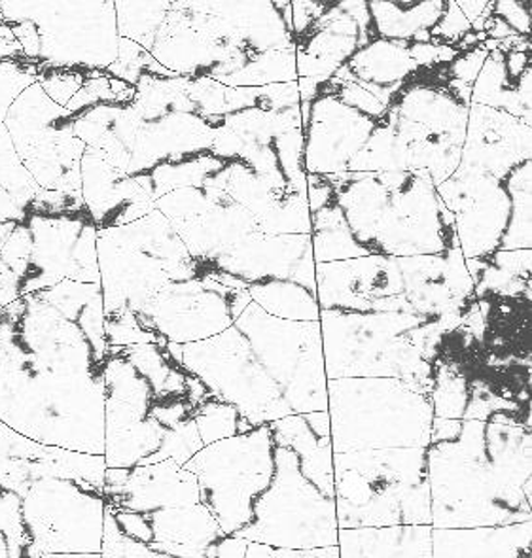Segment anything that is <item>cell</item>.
I'll return each mask as SVG.
<instances>
[{
	"label": "cell",
	"instance_id": "603a6c76",
	"mask_svg": "<svg viewBox=\"0 0 532 558\" xmlns=\"http://www.w3.org/2000/svg\"><path fill=\"white\" fill-rule=\"evenodd\" d=\"M210 195V203L200 215L171 222L188 254L213 271L216 259L233 251L246 236L258 231L256 218L239 207L238 203L218 187L203 186Z\"/></svg>",
	"mask_w": 532,
	"mask_h": 558
},
{
	"label": "cell",
	"instance_id": "2e32d148",
	"mask_svg": "<svg viewBox=\"0 0 532 558\" xmlns=\"http://www.w3.org/2000/svg\"><path fill=\"white\" fill-rule=\"evenodd\" d=\"M377 122L334 95L318 94L311 100L310 120L303 125L305 174L330 179L347 172Z\"/></svg>",
	"mask_w": 532,
	"mask_h": 558
},
{
	"label": "cell",
	"instance_id": "277c9868",
	"mask_svg": "<svg viewBox=\"0 0 532 558\" xmlns=\"http://www.w3.org/2000/svg\"><path fill=\"white\" fill-rule=\"evenodd\" d=\"M432 529H491L531 521V494L506 485L485 449V423L462 421L454 441L431 444Z\"/></svg>",
	"mask_w": 532,
	"mask_h": 558
},
{
	"label": "cell",
	"instance_id": "c3c4849f",
	"mask_svg": "<svg viewBox=\"0 0 532 558\" xmlns=\"http://www.w3.org/2000/svg\"><path fill=\"white\" fill-rule=\"evenodd\" d=\"M326 7H328V2H315V0H294V2H290V10H292V35H294V38L305 35L310 31L311 25L323 15Z\"/></svg>",
	"mask_w": 532,
	"mask_h": 558
},
{
	"label": "cell",
	"instance_id": "d6986e66",
	"mask_svg": "<svg viewBox=\"0 0 532 558\" xmlns=\"http://www.w3.org/2000/svg\"><path fill=\"white\" fill-rule=\"evenodd\" d=\"M105 504L135 513L202 504L194 473L173 460L137 468H107Z\"/></svg>",
	"mask_w": 532,
	"mask_h": 558
},
{
	"label": "cell",
	"instance_id": "8d00e7d4",
	"mask_svg": "<svg viewBox=\"0 0 532 558\" xmlns=\"http://www.w3.org/2000/svg\"><path fill=\"white\" fill-rule=\"evenodd\" d=\"M116 25L120 38L141 44L144 50H150L159 27L166 22L169 2H114Z\"/></svg>",
	"mask_w": 532,
	"mask_h": 558
},
{
	"label": "cell",
	"instance_id": "52a82bcc",
	"mask_svg": "<svg viewBox=\"0 0 532 558\" xmlns=\"http://www.w3.org/2000/svg\"><path fill=\"white\" fill-rule=\"evenodd\" d=\"M97 264L105 318L135 316L171 282L209 275L156 208L137 222L97 231Z\"/></svg>",
	"mask_w": 532,
	"mask_h": 558
},
{
	"label": "cell",
	"instance_id": "f546056e",
	"mask_svg": "<svg viewBox=\"0 0 532 558\" xmlns=\"http://www.w3.org/2000/svg\"><path fill=\"white\" fill-rule=\"evenodd\" d=\"M447 0L367 2L375 38L395 43H431V31L446 12Z\"/></svg>",
	"mask_w": 532,
	"mask_h": 558
},
{
	"label": "cell",
	"instance_id": "e0dca14e",
	"mask_svg": "<svg viewBox=\"0 0 532 558\" xmlns=\"http://www.w3.org/2000/svg\"><path fill=\"white\" fill-rule=\"evenodd\" d=\"M315 294L321 311L374 313L377 301L403 295L402 272L396 258L379 254L317 264Z\"/></svg>",
	"mask_w": 532,
	"mask_h": 558
},
{
	"label": "cell",
	"instance_id": "ee69618b",
	"mask_svg": "<svg viewBox=\"0 0 532 558\" xmlns=\"http://www.w3.org/2000/svg\"><path fill=\"white\" fill-rule=\"evenodd\" d=\"M470 31L472 23L462 14L461 8L457 7V0H447L446 12L431 31V43L457 46L462 36H467Z\"/></svg>",
	"mask_w": 532,
	"mask_h": 558
},
{
	"label": "cell",
	"instance_id": "b9f144b4",
	"mask_svg": "<svg viewBox=\"0 0 532 558\" xmlns=\"http://www.w3.org/2000/svg\"><path fill=\"white\" fill-rule=\"evenodd\" d=\"M87 74L74 71H58V69H40L38 74V86L43 87L44 94L48 95L59 107H66L69 100L78 94L80 87L84 86Z\"/></svg>",
	"mask_w": 532,
	"mask_h": 558
},
{
	"label": "cell",
	"instance_id": "ac0fdd59",
	"mask_svg": "<svg viewBox=\"0 0 532 558\" xmlns=\"http://www.w3.org/2000/svg\"><path fill=\"white\" fill-rule=\"evenodd\" d=\"M315 265L311 235H266L256 231L216 259L213 271L226 272L246 287L264 280H292L315 292Z\"/></svg>",
	"mask_w": 532,
	"mask_h": 558
},
{
	"label": "cell",
	"instance_id": "f6af8a7d",
	"mask_svg": "<svg viewBox=\"0 0 532 558\" xmlns=\"http://www.w3.org/2000/svg\"><path fill=\"white\" fill-rule=\"evenodd\" d=\"M489 56V51L483 50L482 44L474 50L461 51L457 58L447 65V72L451 78L461 82L464 86H474L475 80L480 76L485 59Z\"/></svg>",
	"mask_w": 532,
	"mask_h": 558
},
{
	"label": "cell",
	"instance_id": "836d02e7",
	"mask_svg": "<svg viewBox=\"0 0 532 558\" xmlns=\"http://www.w3.org/2000/svg\"><path fill=\"white\" fill-rule=\"evenodd\" d=\"M532 161L527 159L503 180L510 195V216L498 251H531L532 248Z\"/></svg>",
	"mask_w": 532,
	"mask_h": 558
},
{
	"label": "cell",
	"instance_id": "7a4b0ae2",
	"mask_svg": "<svg viewBox=\"0 0 532 558\" xmlns=\"http://www.w3.org/2000/svg\"><path fill=\"white\" fill-rule=\"evenodd\" d=\"M97 231L78 194L44 192L0 246V305L65 280L99 284Z\"/></svg>",
	"mask_w": 532,
	"mask_h": 558
},
{
	"label": "cell",
	"instance_id": "60d3db41",
	"mask_svg": "<svg viewBox=\"0 0 532 558\" xmlns=\"http://www.w3.org/2000/svg\"><path fill=\"white\" fill-rule=\"evenodd\" d=\"M101 558H186L167 551L156 544H138L123 536L116 529L112 517L105 509V534H102Z\"/></svg>",
	"mask_w": 532,
	"mask_h": 558
},
{
	"label": "cell",
	"instance_id": "bcb514c9",
	"mask_svg": "<svg viewBox=\"0 0 532 558\" xmlns=\"http://www.w3.org/2000/svg\"><path fill=\"white\" fill-rule=\"evenodd\" d=\"M493 14L500 17L516 35L531 36V2L498 0L493 4Z\"/></svg>",
	"mask_w": 532,
	"mask_h": 558
},
{
	"label": "cell",
	"instance_id": "681fc988",
	"mask_svg": "<svg viewBox=\"0 0 532 558\" xmlns=\"http://www.w3.org/2000/svg\"><path fill=\"white\" fill-rule=\"evenodd\" d=\"M303 418L307 421L310 424V428L313 429V434L315 436L321 437V439H330V416H328V411H317V413H307V415H303Z\"/></svg>",
	"mask_w": 532,
	"mask_h": 558
},
{
	"label": "cell",
	"instance_id": "ba28073f",
	"mask_svg": "<svg viewBox=\"0 0 532 558\" xmlns=\"http://www.w3.org/2000/svg\"><path fill=\"white\" fill-rule=\"evenodd\" d=\"M331 451L426 449L431 396L402 379L328 380Z\"/></svg>",
	"mask_w": 532,
	"mask_h": 558
},
{
	"label": "cell",
	"instance_id": "d6a6232c",
	"mask_svg": "<svg viewBox=\"0 0 532 558\" xmlns=\"http://www.w3.org/2000/svg\"><path fill=\"white\" fill-rule=\"evenodd\" d=\"M311 248L315 264H334L372 254L354 241L336 203L311 215Z\"/></svg>",
	"mask_w": 532,
	"mask_h": 558
},
{
	"label": "cell",
	"instance_id": "4dcf8cb0",
	"mask_svg": "<svg viewBox=\"0 0 532 558\" xmlns=\"http://www.w3.org/2000/svg\"><path fill=\"white\" fill-rule=\"evenodd\" d=\"M40 187L15 154L4 123L0 125V246L29 215Z\"/></svg>",
	"mask_w": 532,
	"mask_h": 558
},
{
	"label": "cell",
	"instance_id": "6da1fadb",
	"mask_svg": "<svg viewBox=\"0 0 532 558\" xmlns=\"http://www.w3.org/2000/svg\"><path fill=\"white\" fill-rule=\"evenodd\" d=\"M107 351L99 284L65 280L0 308V423L102 457Z\"/></svg>",
	"mask_w": 532,
	"mask_h": 558
},
{
	"label": "cell",
	"instance_id": "7402d4cb",
	"mask_svg": "<svg viewBox=\"0 0 532 558\" xmlns=\"http://www.w3.org/2000/svg\"><path fill=\"white\" fill-rule=\"evenodd\" d=\"M46 451V445L0 423V558L20 555L23 501Z\"/></svg>",
	"mask_w": 532,
	"mask_h": 558
},
{
	"label": "cell",
	"instance_id": "8992f818",
	"mask_svg": "<svg viewBox=\"0 0 532 558\" xmlns=\"http://www.w3.org/2000/svg\"><path fill=\"white\" fill-rule=\"evenodd\" d=\"M0 22L40 69L107 72L118 59L110 0H0Z\"/></svg>",
	"mask_w": 532,
	"mask_h": 558
},
{
	"label": "cell",
	"instance_id": "484cf974",
	"mask_svg": "<svg viewBox=\"0 0 532 558\" xmlns=\"http://www.w3.org/2000/svg\"><path fill=\"white\" fill-rule=\"evenodd\" d=\"M510 216V195L504 184L474 201L455 216V233L462 256L467 259H487L500 248Z\"/></svg>",
	"mask_w": 532,
	"mask_h": 558
},
{
	"label": "cell",
	"instance_id": "9a60e30c",
	"mask_svg": "<svg viewBox=\"0 0 532 558\" xmlns=\"http://www.w3.org/2000/svg\"><path fill=\"white\" fill-rule=\"evenodd\" d=\"M239 290L205 279L171 282L135 315L138 326L159 341L200 343L235 323L233 300Z\"/></svg>",
	"mask_w": 532,
	"mask_h": 558
},
{
	"label": "cell",
	"instance_id": "5b68a950",
	"mask_svg": "<svg viewBox=\"0 0 532 558\" xmlns=\"http://www.w3.org/2000/svg\"><path fill=\"white\" fill-rule=\"evenodd\" d=\"M338 530L431 526L426 449L334 454Z\"/></svg>",
	"mask_w": 532,
	"mask_h": 558
},
{
	"label": "cell",
	"instance_id": "e575fe53",
	"mask_svg": "<svg viewBox=\"0 0 532 558\" xmlns=\"http://www.w3.org/2000/svg\"><path fill=\"white\" fill-rule=\"evenodd\" d=\"M223 165L226 161L215 158L213 154L158 165L148 174L154 190V201L182 187H202L207 179L222 169Z\"/></svg>",
	"mask_w": 532,
	"mask_h": 558
},
{
	"label": "cell",
	"instance_id": "f1b7e54d",
	"mask_svg": "<svg viewBox=\"0 0 532 558\" xmlns=\"http://www.w3.org/2000/svg\"><path fill=\"white\" fill-rule=\"evenodd\" d=\"M277 447H287L298 457L300 472L324 496L334 498V451L330 439L313 434L303 415H288L269 424Z\"/></svg>",
	"mask_w": 532,
	"mask_h": 558
},
{
	"label": "cell",
	"instance_id": "83f0119b",
	"mask_svg": "<svg viewBox=\"0 0 532 558\" xmlns=\"http://www.w3.org/2000/svg\"><path fill=\"white\" fill-rule=\"evenodd\" d=\"M432 526L338 530L339 558H432Z\"/></svg>",
	"mask_w": 532,
	"mask_h": 558
},
{
	"label": "cell",
	"instance_id": "db71d44e",
	"mask_svg": "<svg viewBox=\"0 0 532 558\" xmlns=\"http://www.w3.org/2000/svg\"><path fill=\"white\" fill-rule=\"evenodd\" d=\"M0 308H2V305H0Z\"/></svg>",
	"mask_w": 532,
	"mask_h": 558
},
{
	"label": "cell",
	"instance_id": "74e56055",
	"mask_svg": "<svg viewBox=\"0 0 532 558\" xmlns=\"http://www.w3.org/2000/svg\"><path fill=\"white\" fill-rule=\"evenodd\" d=\"M470 400V379L457 365L434 362V387L431 392L432 411L436 418L462 421Z\"/></svg>",
	"mask_w": 532,
	"mask_h": 558
},
{
	"label": "cell",
	"instance_id": "d590c367",
	"mask_svg": "<svg viewBox=\"0 0 532 558\" xmlns=\"http://www.w3.org/2000/svg\"><path fill=\"white\" fill-rule=\"evenodd\" d=\"M295 46L288 50L266 51L246 63L241 71L220 80L228 87H266L295 82Z\"/></svg>",
	"mask_w": 532,
	"mask_h": 558
},
{
	"label": "cell",
	"instance_id": "cb8c5ba5",
	"mask_svg": "<svg viewBox=\"0 0 532 558\" xmlns=\"http://www.w3.org/2000/svg\"><path fill=\"white\" fill-rule=\"evenodd\" d=\"M418 71L410 43L375 38L362 46L331 78L359 84L389 108L395 95Z\"/></svg>",
	"mask_w": 532,
	"mask_h": 558
},
{
	"label": "cell",
	"instance_id": "816d5d0a",
	"mask_svg": "<svg viewBox=\"0 0 532 558\" xmlns=\"http://www.w3.org/2000/svg\"><path fill=\"white\" fill-rule=\"evenodd\" d=\"M20 56H23L20 44L10 43V40L0 38V61H4V59L10 58H20Z\"/></svg>",
	"mask_w": 532,
	"mask_h": 558
},
{
	"label": "cell",
	"instance_id": "f5cc1de1",
	"mask_svg": "<svg viewBox=\"0 0 532 558\" xmlns=\"http://www.w3.org/2000/svg\"><path fill=\"white\" fill-rule=\"evenodd\" d=\"M43 558H101V555H46Z\"/></svg>",
	"mask_w": 532,
	"mask_h": 558
},
{
	"label": "cell",
	"instance_id": "7bdbcfd3",
	"mask_svg": "<svg viewBox=\"0 0 532 558\" xmlns=\"http://www.w3.org/2000/svg\"><path fill=\"white\" fill-rule=\"evenodd\" d=\"M442 280L446 284L449 294L455 300L472 301L475 300L474 282L467 269V258L462 256L459 246H451L444 252V272Z\"/></svg>",
	"mask_w": 532,
	"mask_h": 558
},
{
	"label": "cell",
	"instance_id": "ffe728a7",
	"mask_svg": "<svg viewBox=\"0 0 532 558\" xmlns=\"http://www.w3.org/2000/svg\"><path fill=\"white\" fill-rule=\"evenodd\" d=\"M82 199L99 230L137 222L154 210L150 177H128L95 150L86 148L80 163Z\"/></svg>",
	"mask_w": 532,
	"mask_h": 558
},
{
	"label": "cell",
	"instance_id": "4316f807",
	"mask_svg": "<svg viewBox=\"0 0 532 558\" xmlns=\"http://www.w3.org/2000/svg\"><path fill=\"white\" fill-rule=\"evenodd\" d=\"M148 524V542L173 545L194 553H207L228 536L203 504L141 513Z\"/></svg>",
	"mask_w": 532,
	"mask_h": 558
},
{
	"label": "cell",
	"instance_id": "4fadbf2b",
	"mask_svg": "<svg viewBox=\"0 0 532 558\" xmlns=\"http://www.w3.org/2000/svg\"><path fill=\"white\" fill-rule=\"evenodd\" d=\"M74 118L35 82L8 110L4 128L15 154L44 192L78 194L86 146L74 136Z\"/></svg>",
	"mask_w": 532,
	"mask_h": 558
},
{
	"label": "cell",
	"instance_id": "d4e9b609",
	"mask_svg": "<svg viewBox=\"0 0 532 558\" xmlns=\"http://www.w3.org/2000/svg\"><path fill=\"white\" fill-rule=\"evenodd\" d=\"M432 558H523L531 521L491 529H432Z\"/></svg>",
	"mask_w": 532,
	"mask_h": 558
},
{
	"label": "cell",
	"instance_id": "44dd1931",
	"mask_svg": "<svg viewBox=\"0 0 532 558\" xmlns=\"http://www.w3.org/2000/svg\"><path fill=\"white\" fill-rule=\"evenodd\" d=\"M220 122L222 118H203L192 112H171L143 120L125 174H150L158 165L210 154L215 131Z\"/></svg>",
	"mask_w": 532,
	"mask_h": 558
},
{
	"label": "cell",
	"instance_id": "30bf717a",
	"mask_svg": "<svg viewBox=\"0 0 532 558\" xmlns=\"http://www.w3.org/2000/svg\"><path fill=\"white\" fill-rule=\"evenodd\" d=\"M184 468L197 477L200 500L223 534L238 537L274 481L275 441L269 424L203 447Z\"/></svg>",
	"mask_w": 532,
	"mask_h": 558
},
{
	"label": "cell",
	"instance_id": "1f68e13d",
	"mask_svg": "<svg viewBox=\"0 0 532 558\" xmlns=\"http://www.w3.org/2000/svg\"><path fill=\"white\" fill-rule=\"evenodd\" d=\"M252 303L266 315L288 323H318L317 294L292 280H264L246 288Z\"/></svg>",
	"mask_w": 532,
	"mask_h": 558
},
{
	"label": "cell",
	"instance_id": "3957f363",
	"mask_svg": "<svg viewBox=\"0 0 532 558\" xmlns=\"http://www.w3.org/2000/svg\"><path fill=\"white\" fill-rule=\"evenodd\" d=\"M105 457L48 447L22 509L17 558L101 555Z\"/></svg>",
	"mask_w": 532,
	"mask_h": 558
},
{
	"label": "cell",
	"instance_id": "f907efd6",
	"mask_svg": "<svg viewBox=\"0 0 532 558\" xmlns=\"http://www.w3.org/2000/svg\"><path fill=\"white\" fill-rule=\"evenodd\" d=\"M457 7L461 8V12L467 15L468 22L474 23L489 8V2H483V0H475V2L474 0H457Z\"/></svg>",
	"mask_w": 532,
	"mask_h": 558
},
{
	"label": "cell",
	"instance_id": "ab89813d",
	"mask_svg": "<svg viewBox=\"0 0 532 558\" xmlns=\"http://www.w3.org/2000/svg\"><path fill=\"white\" fill-rule=\"evenodd\" d=\"M38 74L40 66L23 56L0 61V125L7 120L14 100L35 84Z\"/></svg>",
	"mask_w": 532,
	"mask_h": 558
},
{
	"label": "cell",
	"instance_id": "9c48e42d",
	"mask_svg": "<svg viewBox=\"0 0 532 558\" xmlns=\"http://www.w3.org/2000/svg\"><path fill=\"white\" fill-rule=\"evenodd\" d=\"M324 369L334 379H402L431 396L434 365L408 331L421 323L413 313L321 311Z\"/></svg>",
	"mask_w": 532,
	"mask_h": 558
},
{
	"label": "cell",
	"instance_id": "5bb4252c",
	"mask_svg": "<svg viewBox=\"0 0 532 558\" xmlns=\"http://www.w3.org/2000/svg\"><path fill=\"white\" fill-rule=\"evenodd\" d=\"M180 356L188 372L194 373L210 395L235 409L252 428L294 415L235 326L200 343L182 344Z\"/></svg>",
	"mask_w": 532,
	"mask_h": 558
},
{
	"label": "cell",
	"instance_id": "f35d334b",
	"mask_svg": "<svg viewBox=\"0 0 532 558\" xmlns=\"http://www.w3.org/2000/svg\"><path fill=\"white\" fill-rule=\"evenodd\" d=\"M195 424H197L200 437L205 447L228 439V437L249 434L251 429H254L245 418L239 416L235 409L218 398H210L209 401L203 403L195 416Z\"/></svg>",
	"mask_w": 532,
	"mask_h": 558
},
{
	"label": "cell",
	"instance_id": "7dc6e473",
	"mask_svg": "<svg viewBox=\"0 0 532 558\" xmlns=\"http://www.w3.org/2000/svg\"><path fill=\"white\" fill-rule=\"evenodd\" d=\"M532 251H497L487 258L500 271L510 272L519 279L531 280Z\"/></svg>",
	"mask_w": 532,
	"mask_h": 558
},
{
	"label": "cell",
	"instance_id": "8fae6325",
	"mask_svg": "<svg viewBox=\"0 0 532 558\" xmlns=\"http://www.w3.org/2000/svg\"><path fill=\"white\" fill-rule=\"evenodd\" d=\"M233 326L294 415L328 411L321 323H288L251 303Z\"/></svg>",
	"mask_w": 532,
	"mask_h": 558
},
{
	"label": "cell",
	"instance_id": "7c38bea8",
	"mask_svg": "<svg viewBox=\"0 0 532 558\" xmlns=\"http://www.w3.org/2000/svg\"><path fill=\"white\" fill-rule=\"evenodd\" d=\"M238 537L294 551L334 547L338 545L336 500L303 477L294 452L275 445L274 481L256 501L251 523Z\"/></svg>",
	"mask_w": 532,
	"mask_h": 558
}]
</instances>
